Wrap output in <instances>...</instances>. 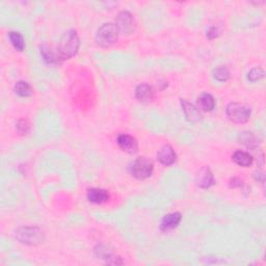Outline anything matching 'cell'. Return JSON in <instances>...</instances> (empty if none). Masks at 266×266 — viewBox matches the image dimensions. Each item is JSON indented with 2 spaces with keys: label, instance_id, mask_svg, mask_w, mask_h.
<instances>
[{
  "label": "cell",
  "instance_id": "cell-1",
  "mask_svg": "<svg viewBox=\"0 0 266 266\" xmlns=\"http://www.w3.org/2000/svg\"><path fill=\"white\" fill-rule=\"evenodd\" d=\"M80 40L76 30L70 29L60 38L57 46V54L61 60L70 59L75 57L79 50Z\"/></svg>",
  "mask_w": 266,
  "mask_h": 266
},
{
  "label": "cell",
  "instance_id": "cell-10",
  "mask_svg": "<svg viewBox=\"0 0 266 266\" xmlns=\"http://www.w3.org/2000/svg\"><path fill=\"white\" fill-rule=\"evenodd\" d=\"M181 105L187 121H190V123H198L202 120V114L200 112V109L198 107H195L192 103L189 102L187 100L182 99Z\"/></svg>",
  "mask_w": 266,
  "mask_h": 266
},
{
  "label": "cell",
  "instance_id": "cell-7",
  "mask_svg": "<svg viewBox=\"0 0 266 266\" xmlns=\"http://www.w3.org/2000/svg\"><path fill=\"white\" fill-rule=\"evenodd\" d=\"M94 252H95V255L99 258V259L105 260L106 263L108 264H123V261L119 256H116L113 251H111L107 247L99 245L94 249Z\"/></svg>",
  "mask_w": 266,
  "mask_h": 266
},
{
  "label": "cell",
  "instance_id": "cell-19",
  "mask_svg": "<svg viewBox=\"0 0 266 266\" xmlns=\"http://www.w3.org/2000/svg\"><path fill=\"white\" fill-rule=\"evenodd\" d=\"M14 91L20 97H29L34 94V89L31 88V85L28 82L22 80L16 82Z\"/></svg>",
  "mask_w": 266,
  "mask_h": 266
},
{
  "label": "cell",
  "instance_id": "cell-17",
  "mask_svg": "<svg viewBox=\"0 0 266 266\" xmlns=\"http://www.w3.org/2000/svg\"><path fill=\"white\" fill-rule=\"evenodd\" d=\"M232 158L234 162L242 168H247L249 166H252V163L254 161V158L251 154L241 150H237L234 152Z\"/></svg>",
  "mask_w": 266,
  "mask_h": 266
},
{
  "label": "cell",
  "instance_id": "cell-6",
  "mask_svg": "<svg viewBox=\"0 0 266 266\" xmlns=\"http://www.w3.org/2000/svg\"><path fill=\"white\" fill-rule=\"evenodd\" d=\"M115 26L119 29V33L123 35H131L135 31L136 28V23L133 16L127 12L123 11L119 13L115 18Z\"/></svg>",
  "mask_w": 266,
  "mask_h": 266
},
{
  "label": "cell",
  "instance_id": "cell-11",
  "mask_svg": "<svg viewBox=\"0 0 266 266\" xmlns=\"http://www.w3.org/2000/svg\"><path fill=\"white\" fill-rule=\"evenodd\" d=\"M176 157L177 156L174 149L170 145L162 146L157 153V159L163 166H171L175 163Z\"/></svg>",
  "mask_w": 266,
  "mask_h": 266
},
{
  "label": "cell",
  "instance_id": "cell-16",
  "mask_svg": "<svg viewBox=\"0 0 266 266\" xmlns=\"http://www.w3.org/2000/svg\"><path fill=\"white\" fill-rule=\"evenodd\" d=\"M215 107V100L211 94L204 93L198 98V108L203 112H212Z\"/></svg>",
  "mask_w": 266,
  "mask_h": 266
},
{
  "label": "cell",
  "instance_id": "cell-3",
  "mask_svg": "<svg viewBox=\"0 0 266 266\" xmlns=\"http://www.w3.org/2000/svg\"><path fill=\"white\" fill-rule=\"evenodd\" d=\"M226 114L231 122L236 124H244L251 118L252 111L247 104L232 102L227 106Z\"/></svg>",
  "mask_w": 266,
  "mask_h": 266
},
{
  "label": "cell",
  "instance_id": "cell-2",
  "mask_svg": "<svg viewBox=\"0 0 266 266\" xmlns=\"http://www.w3.org/2000/svg\"><path fill=\"white\" fill-rule=\"evenodd\" d=\"M15 238L23 245L35 247L44 242L45 234L38 227L23 226L15 231Z\"/></svg>",
  "mask_w": 266,
  "mask_h": 266
},
{
  "label": "cell",
  "instance_id": "cell-24",
  "mask_svg": "<svg viewBox=\"0 0 266 266\" xmlns=\"http://www.w3.org/2000/svg\"><path fill=\"white\" fill-rule=\"evenodd\" d=\"M218 36V29L215 26L210 27L209 30L207 31V38H210V40H213L216 37Z\"/></svg>",
  "mask_w": 266,
  "mask_h": 266
},
{
  "label": "cell",
  "instance_id": "cell-9",
  "mask_svg": "<svg viewBox=\"0 0 266 266\" xmlns=\"http://www.w3.org/2000/svg\"><path fill=\"white\" fill-rule=\"evenodd\" d=\"M195 182H197V185L201 189H209L210 186L214 184L213 173L208 167L202 168L197 175Z\"/></svg>",
  "mask_w": 266,
  "mask_h": 266
},
{
  "label": "cell",
  "instance_id": "cell-12",
  "mask_svg": "<svg viewBox=\"0 0 266 266\" xmlns=\"http://www.w3.org/2000/svg\"><path fill=\"white\" fill-rule=\"evenodd\" d=\"M155 95L154 89L147 83H142L135 89V97L140 102H150Z\"/></svg>",
  "mask_w": 266,
  "mask_h": 266
},
{
  "label": "cell",
  "instance_id": "cell-4",
  "mask_svg": "<svg viewBox=\"0 0 266 266\" xmlns=\"http://www.w3.org/2000/svg\"><path fill=\"white\" fill-rule=\"evenodd\" d=\"M119 34V29L114 23H104L97 31L96 42L101 47H111L118 41Z\"/></svg>",
  "mask_w": 266,
  "mask_h": 266
},
{
  "label": "cell",
  "instance_id": "cell-13",
  "mask_svg": "<svg viewBox=\"0 0 266 266\" xmlns=\"http://www.w3.org/2000/svg\"><path fill=\"white\" fill-rule=\"evenodd\" d=\"M181 218L182 216L179 212H171L164 215L160 223V230L166 232L171 229H175L176 227H178L180 222H181Z\"/></svg>",
  "mask_w": 266,
  "mask_h": 266
},
{
  "label": "cell",
  "instance_id": "cell-25",
  "mask_svg": "<svg viewBox=\"0 0 266 266\" xmlns=\"http://www.w3.org/2000/svg\"><path fill=\"white\" fill-rule=\"evenodd\" d=\"M254 178L257 180V181H260L262 183H264V179H265V176H264V173L263 171H257L254 173Z\"/></svg>",
  "mask_w": 266,
  "mask_h": 266
},
{
  "label": "cell",
  "instance_id": "cell-15",
  "mask_svg": "<svg viewBox=\"0 0 266 266\" xmlns=\"http://www.w3.org/2000/svg\"><path fill=\"white\" fill-rule=\"evenodd\" d=\"M41 56L46 64L49 65V66H52V67L59 66L62 62V60L58 57L57 52L52 51V49L47 46L41 47Z\"/></svg>",
  "mask_w": 266,
  "mask_h": 266
},
{
  "label": "cell",
  "instance_id": "cell-23",
  "mask_svg": "<svg viewBox=\"0 0 266 266\" xmlns=\"http://www.w3.org/2000/svg\"><path fill=\"white\" fill-rule=\"evenodd\" d=\"M16 128H17V131L20 133V134L22 135L27 134L30 130V123L25 119H21L16 123Z\"/></svg>",
  "mask_w": 266,
  "mask_h": 266
},
{
  "label": "cell",
  "instance_id": "cell-20",
  "mask_svg": "<svg viewBox=\"0 0 266 266\" xmlns=\"http://www.w3.org/2000/svg\"><path fill=\"white\" fill-rule=\"evenodd\" d=\"M10 41L12 45L15 47L16 50L18 51H23L25 48V42L24 38H23L22 35L20 33H17V31H11L9 34Z\"/></svg>",
  "mask_w": 266,
  "mask_h": 266
},
{
  "label": "cell",
  "instance_id": "cell-14",
  "mask_svg": "<svg viewBox=\"0 0 266 266\" xmlns=\"http://www.w3.org/2000/svg\"><path fill=\"white\" fill-rule=\"evenodd\" d=\"M88 200L94 204H103L109 200V193L102 189H90L87 193Z\"/></svg>",
  "mask_w": 266,
  "mask_h": 266
},
{
  "label": "cell",
  "instance_id": "cell-5",
  "mask_svg": "<svg viewBox=\"0 0 266 266\" xmlns=\"http://www.w3.org/2000/svg\"><path fill=\"white\" fill-rule=\"evenodd\" d=\"M153 170L154 164L151 159L147 157H137L130 167V173L138 180H145L151 177Z\"/></svg>",
  "mask_w": 266,
  "mask_h": 266
},
{
  "label": "cell",
  "instance_id": "cell-8",
  "mask_svg": "<svg viewBox=\"0 0 266 266\" xmlns=\"http://www.w3.org/2000/svg\"><path fill=\"white\" fill-rule=\"evenodd\" d=\"M116 143L124 152L129 154H133L137 152L138 144L135 137H133L129 134H120L116 138Z\"/></svg>",
  "mask_w": 266,
  "mask_h": 266
},
{
  "label": "cell",
  "instance_id": "cell-21",
  "mask_svg": "<svg viewBox=\"0 0 266 266\" xmlns=\"http://www.w3.org/2000/svg\"><path fill=\"white\" fill-rule=\"evenodd\" d=\"M212 74H213L214 79H216L217 81H221V82H225L227 80H229V78L231 76L229 69L227 67H224V66H221V67L214 69Z\"/></svg>",
  "mask_w": 266,
  "mask_h": 266
},
{
  "label": "cell",
  "instance_id": "cell-18",
  "mask_svg": "<svg viewBox=\"0 0 266 266\" xmlns=\"http://www.w3.org/2000/svg\"><path fill=\"white\" fill-rule=\"evenodd\" d=\"M239 143L249 149H256L260 144V139L254 132H242L239 135Z\"/></svg>",
  "mask_w": 266,
  "mask_h": 266
},
{
  "label": "cell",
  "instance_id": "cell-22",
  "mask_svg": "<svg viewBox=\"0 0 266 266\" xmlns=\"http://www.w3.org/2000/svg\"><path fill=\"white\" fill-rule=\"evenodd\" d=\"M264 74L265 72L261 67H256V68H253L251 71L248 72L247 79L252 82H256L258 80L262 79V78L264 77Z\"/></svg>",
  "mask_w": 266,
  "mask_h": 266
}]
</instances>
